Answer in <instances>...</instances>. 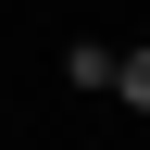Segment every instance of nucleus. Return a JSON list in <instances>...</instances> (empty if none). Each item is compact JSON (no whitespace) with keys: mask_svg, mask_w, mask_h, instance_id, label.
Segmentation results:
<instances>
[{"mask_svg":"<svg viewBox=\"0 0 150 150\" xmlns=\"http://www.w3.org/2000/svg\"><path fill=\"white\" fill-rule=\"evenodd\" d=\"M100 88H112V100H138V112H150V50H112V75H100Z\"/></svg>","mask_w":150,"mask_h":150,"instance_id":"nucleus-1","label":"nucleus"}]
</instances>
